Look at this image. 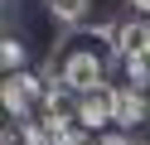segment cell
<instances>
[{"label": "cell", "instance_id": "10", "mask_svg": "<svg viewBox=\"0 0 150 145\" xmlns=\"http://www.w3.org/2000/svg\"><path fill=\"white\" fill-rule=\"evenodd\" d=\"M126 10H136V15H145V19H150V0H126Z\"/></svg>", "mask_w": 150, "mask_h": 145}, {"label": "cell", "instance_id": "11", "mask_svg": "<svg viewBox=\"0 0 150 145\" xmlns=\"http://www.w3.org/2000/svg\"><path fill=\"white\" fill-rule=\"evenodd\" d=\"M145 48H150V19H145Z\"/></svg>", "mask_w": 150, "mask_h": 145}, {"label": "cell", "instance_id": "3", "mask_svg": "<svg viewBox=\"0 0 150 145\" xmlns=\"http://www.w3.org/2000/svg\"><path fill=\"white\" fill-rule=\"evenodd\" d=\"M78 121L87 126L92 135H97V131H111V126H116V87L78 92Z\"/></svg>", "mask_w": 150, "mask_h": 145}, {"label": "cell", "instance_id": "12", "mask_svg": "<svg viewBox=\"0 0 150 145\" xmlns=\"http://www.w3.org/2000/svg\"><path fill=\"white\" fill-rule=\"evenodd\" d=\"M82 145H92V140H82Z\"/></svg>", "mask_w": 150, "mask_h": 145}, {"label": "cell", "instance_id": "5", "mask_svg": "<svg viewBox=\"0 0 150 145\" xmlns=\"http://www.w3.org/2000/svg\"><path fill=\"white\" fill-rule=\"evenodd\" d=\"M107 44L116 48V58H131V53H145V19H116L107 34Z\"/></svg>", "mask_w": 150, "mask_h": 145}, {"label": "cell", "instance_id": "6", "mask_svg": "<svg viewBox=\"0 0 150 145\" xmlns=\"http://www.w3.org/2000/svg\"><path fill=\"white\" fill-rule=\"evenodd\" d=\"M44 10H49L53 24H82V19H92V0H44Z\"/></svg>", "mask_w": 150, "mask_h": 145}, {"label": "cell", "instance_id": "2", "mask_svg": "<svg viewBox=\"0 0 150 145\" xmlns=\"http://www.w3.org/2000/svg\"><path fill=\"white\" fill-rule=\"evenodd\" d=\"M0 106L10 111V121H29L34 111H44V77L39 73H5L0 82Z\"/></svg>", "mask_w": 150, "mask_h": 145}, {"label": "cell", "instance_id": "8", "mask_svg": "<svg viewBox=\"0 0 150 145\" xmlns=\"http://www.w3.org/2000/svg\"><path fill=\"white\" fill-rule=\"evenodd\" d=\"M121 68H126V82H131V87H150V48L121 58Z\"/></svg>", "mask_w": 150, "mask_h": 145}, {"label": "cell", "instance_id": "7", "mask_svg": "<svg viewBox=\"0 0 150 145\" xmlns=\"http://www.w3.org/2000/svg\"><path fill=\"white\" fill-rule=\"evenodd\" d=\"M0 63H5V73H20V68L29 63V48H24L20 34H5V39H0Z\"/></svg>", "mask_w": 150, "mask_h": 145}, {"label": "cell", "instance_id": "1", "mask_svg": "<svg viewBox=\"0 0 150 145\" xmlns=\"http://www.w3.org/2000/svg\"><path fill=\"white\" fill-rule=\"evenodd\" d=\"M102 44H107V39H102ZM102 44H97V39H78V44H68L53 73H58L73 92L107 87V48H102Z\"/></svg>", "mask_w": 150, "mask_h": 145}, {"label": "cell", "instance_id": "9", "mask_svg": "<svg viewBox=\"0 0 150 145\" xmlns=\"http://www.w3.org/2000/svg\"><path fill=\"white\" fill-rule=\"evenodd\" d=\"M92 145H136V140H131V131L111 126V131H97V135H92Z\"/></svg>", "mask_w": 150, "mask_h": 145}, {"label": "cell", "instance_id": "4", "mask_svg": "<svg viewBox=\"0 0 150 145\" xmlns=\"http://www.w3.org/2000/svg\"><path fill=\"white\" fill-rule=\"evenodd\" d=\"M116 126H121V131L150 126V92H145V87H131V82L116 87Z\"/></svg>", "mask_w": 150, "mask_h": 145}]
</instances>
